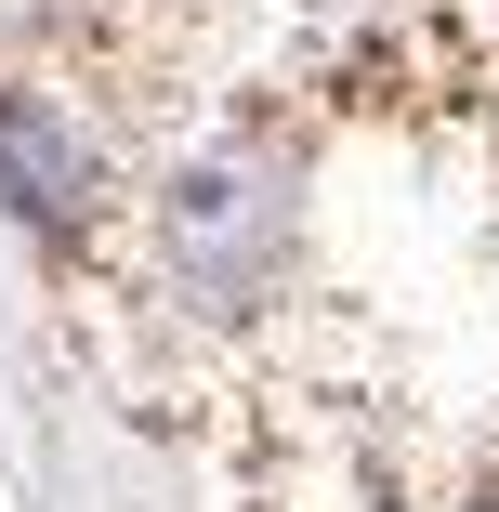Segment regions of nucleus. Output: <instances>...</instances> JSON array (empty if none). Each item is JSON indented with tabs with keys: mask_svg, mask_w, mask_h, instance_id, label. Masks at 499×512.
<instances>
[{
	"mask_svg": "<svg viewBox=\"0 0 499 512\" xmlns=\"http://www.w3.org/2000/svg\"><path fill=\"white\" fill-rule=\"evenodd\" d=\"M0 184H14L27 224H66L92 197V158H79V132L40 106V92H0Z\"/></svg>",
	"mask_w": 499,
	"mask_h": 512,
	"instance_id": "f03ea898",
	"label": "nucleus"
},
{
	"mask_svg": "<svg viewBox=\"0 0 499 512\" xmlns=\"http://www.w3.org/2000/svg\"><path fill=\"white\" fill-rule=\"evenodd\" d=\"M276 237H289V211L263 197L250 158H197V171L171 184V276H184V289H224V302L263 289Z\"/></svg>",
	"mask_w": 499,
	"mask_h": 512,
	"instance_id": "f257e3e1",
	"label": "nucleus"
}]
</instances>
